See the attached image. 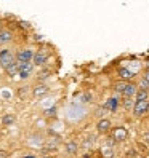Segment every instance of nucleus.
<instances>
[{
    "mask_svg": "<svg viewBox=\"0 0 149 158\" xmlns=\"http://www.w3.org/2000/svg\"><path fill=\"white\" fill-rule=\"evenodd\" d=\"M35 56V54L31 51V50H23V51H20L18 53V64H26V62H29L32 58Z\"/></svg>",
    "mask_w": 149,
    "mask_h": 158,
    "instance_id": "3",
    "label": "nucleus"
},
{
    "mask_svg": "<svg viewBox=\"0 0 149 158\" xmlns=\"http://www.w3.org/2000/svg\"><path fill=\"white\" fill-rule=\"evenodd\" d=\"M117 106H119V101H117V98H111L106 104H104V109H109L111 112H114V110L117 109Z\"/></svg>",
    "mask_w": 149,
    "mask_h": 158,
    "instance_id": "5",
    "label": "nucleus"
},
{
    "mask_svg": "<svg viewBox=\"0 0 149 158\" xmlns=\"http://www.w3.org/2000/svg\"><path fill=\"white\" fill-rule=\"evenodd\" d=\"M144 80H147V81H149V70L146 72V75H144Z\"/></svg>",
    "mask_w": 149,
    "mask_h": 158,
    "instance_id": "22",
    "label": "nucleus"
},
{
    "mask_svg": "<svg viewBox=\"0 0 149 158\" xmlns=\"http://www.w3.org/2000/svg\"><path fill=\"white\" fill-rule=\"evenodd\" d=\"M114 137L117 139V141H124V139L127 137V131L124 128H117L116 131H114Z\"/></svg>",
    "mask_w": 149,
    "mask_h": 158,
    "instance_id": "8",
    "label": "nucleus"
},
{
    "mask_svg": "<svg viewBox=\"0 0 149 158\" xmlns=\"http://www.w3.org/2000/svg\"><path fill=\"white\" fill-rule=\"evenodd\" d=\"M11 40V34L8 31H0V43H7Z\"/></svg>",
    "mask_w": 149,
    "mask_h": 158,
    "instance_id": "10",
    "label": "nucleus"
},
{
    "mask_svg": "<svg viewBox=\"0 0 149 158\" xmlns=\"http://www.w3.org/2000/svg\"><path fill=\"white\" fill-rule=\"evenodd\" d=\"M66 150H68L69 153H76V152H77V144H76V142H69V144L66 145Z\"/></svg>",
    "mask_w": 149,
    "mask_h": 158,
    "instance_id": "14",
    "label": "nucleus"
},
{
    "mask_svg": "<svg viewBox=\"0 0 149 158\" xmlns=\"http://www.w3.org/2000/svg\"><path fill=\"white\" fill-rule=\"evenodd\" d=\"M13 122H15V117H11V115L3 117V123H13Z\"/></svg>",
    "mask_w": 149,
    "mask_h": 158,
    "instance_id": "18",
    "label": "nucleus"
},
{
    "mask_svg": "<svg viewBox=\"0 0 149 158\" xmlns=\"http://www.w3.org/2000/svg\"><path fill=\"white\" fill-rule=\"evenodd\" d=\"M24 158H35V156H31V155H29V156H24Z\"/></svg>",
    "mask_w": 149,
    "mask_h": 158,
    "instance_id": "23",
    "label": "nucleus"
},
{
    "mask_svg": "<svg viewBox=\"0 0 149 158\" xmlns=\"http://www.w3.org/2000/svg\"><path fill=\"white\" fill-rule=\"evenodd\" d=\"M119 75L122 77L124 80H130V78L135 77V73L130 70V69H120V70H119Z\"/></svg>",
    "mask_w": 149,
    "mask_h": 158,
    "instance_id": "6",
    "label": "nucleus"
},
{
    "mask_svg": "<svg viewBox=\"0 0 149 158\" xmlns=\"http://www.w3.org/2000/svg\"><path fill=\"white\" fill-rule=\"evenodd\" d=\"M109 126H111L109 120H101V122L98 123V131L99 133H104V131H107V129H109Z\"/></svg>",
    "mask_w": 149,
    "mask_h": 158,
    "instance_id": "9",
    "label": "nucleus"
},
{
    "mask_svg": "<svg viewBox=\"0 0 149 158\" xmlns=\"http://www.w3.org/2000/svg\"><path fill=\"white\" fill-rule=\"evenodd\" d=\"M46 91H48V88H46V86L39 85V86H37V88L34 89V94H35V96H42V94H45Z\"/></svg>",
    "mask_w": 149,
    "mask_h": 158,
    "instance_id": "12",
    "label": "nucleus"
},
{
    "mask_svg": "<svg viewBox=\"0 0 149 158\" xmlns=\"http://www.w3.org/2000/svg\"><path fill=\"white\" fill-rule=\"evenodd\" d=\"M103 155H104L106 158H111V156H112V150H111L109 147H104V148H103Z\"/></svg>",
    "mask_w": 149,
    "mask_h": 158,
    "instance_id": "16",
    "label": "nucleus"
},
{
    "mask_svg": "<svg viewBox=\"0 0 149 158\" xmlns=\"http://www.w3.org/2000/svg\"><path fill=\"white\" fill-rule=\"evenodd\" d=\"M136 98H138V101H147V91L139 89L138 94H136Z\"/></svg>",
    "mask_w": 149,
    "mask_h": 158,
    "instance_id": "15",
    "label": "nucleus"
},
{
    "mask_svg": "<svg viewBox=\"0 0 149 158\" xmlns=\"http://www.w3.org/2000/svg\"><path fill=\"white\" fill-rule=\"evenodd\" d=\"M147 109H149V102L147 101H136V104L133 107V114L135 115H143L147 112Z\"/></svg>",
    "mask_w": 149,
    "mask_h": 158,
    "instance_id": "2",
    "label": "nucleus"
},
{
    "mask_svg": "<svg viewBox=\"0 0 149 158\" xmlns=\"http://www.w3.org/2000/svg\"><path fill=\"white\" fill-rule=\"evenodd\" d=\"M125 86H127V83H117V85H116V89L120 91V93H124V91H125Z\"/></svg>",
    "mask_w": 149,
    "mask_h": 158,
    "instance_id": "17",
    "label": "nucleus"
},
{
    "mask_svg": "<svg viewBox=\"0 0 149 158\" xmlns=\"http://www.w3.org/2000/svg\"><path fill=\"white\" fill-rule=\"evenodd\" d=\"M45 114H46V115H55V109H51V110H50V109H48V110H45Z\"/></svg>",
    "mask_w": 149,
    "mask_h": 158,
    "instance_id": "20",
    "label": "nucleus"
},
{
    "mask_svg": "<svg viewBox=\"0 0 149 158\" xmlns=\"http://www.w3.org/2000/svg\"><path fill=\"white\" fill-rule=\"evenodd\" d=\"M7 72H8V75H10V77H13L16 72H20V67H18V64H11V66L7 69Z\"/></svg>",
    "mask_w": 149,
    "mask_h": 158,
    "instance_id": "13",
    "label": "nucleus"
},
{
    "mask_svg": "<svg viewBox=\"0 0 149 158\" xmlns=\"http://www.w3.org/2000/svg\"><path fill=\"white\" fill-rule=\"evenodd\" d=\"M18 67H20V77H21V78L29 77V73H31V70H32V64H31V62L18 64Z\"/></svg>",
    "mask_w": 149,
    "mask_h": 158,
    "instance_id": "4",
    "label": "nucleus"
},
{
    "mask_svg": "<svg viewBox=\"0 0 149 158\" xmlns=\"http://www.w3.org/2000/svg\"><path fill=\"white\" fill-rule=\"evenodd\" d=\"M136 93V86L132 85V83H127V86H125V91H124V96L127 98H132L133 94Z\"/></svg>",
    "mask_w": 149,
    "mask_h": 158,
    "instance_id": "7",
    "label": "nucleus"
},
{
    "mask_svg": "<svg viewBox=\"0 0 149 158\" xmlns=\"http://www.w3.org/2000/svg\"><path fill=\"white\" fill-rule=\"evenodd\" d=\"M34 62L37 64V66H40V64H43V62H45V54H43L42 51L35 53V56H34Z\"/></svg>",
    "mask_w": 149,
    "mask_h": 158,
    "instance_id": "11",
    "label": "nucleus"
},
{
    "mask_svg": "<svg viewBox=\"0 0 149 158\" xmlns=\"http://www.w3.org/2000/svg\"><path fill=\"white\" fill-rule=\"evenodd\" d=\"M13 61H15V56H13V53H11L10 50L0 51V64H2V67L8 69V67L11 66V64H15Z\"/></svg>",
    "mask_w": 149,
    "mask_h": 158,
    "instance_id": "1",
    "label": "nucleus"
},
{
    "mask_svg": "<svg viewBox=\"0 0 149 158\" xmlns=\"http://www.w3.org/2000/svg\"><path fill=\"white\" fill-rule=\"evenodd\" d=\"M146 139H147V141H149V133H147V134H146Z\"/></svg>",
    "mask_w": 149,
    "mask_h": 158,
    "instance_id": "24",
    "label": "nucleus"
},
{
    "mask_svg": "<svg viewBox=\"0 0 149 158\" xmlns=\"http://www.w3.org/2000/svg\"><path fill=\"white\" fill-rule=\"evenodd\" d=\"M139 86H141V89L147 91V88H149V81H147V80H143V81H141V85H139Z\"/></svg>",
    "mask_w": 149,
    "mask_h": 158,
    "instance_id": "19",
    "label": "nucleus"
},
{
    "mask_svg": "<svg viewBox=\"0 0 149 158\" xmlns=\"http://www.w3.org/2000/svg\"><path fill=\"white\" fill-rule=\"evenodd\" d=\"M125 107H127V109L132 107V101H130V99H127V101H125Z\"/></svg>",
    "mask_w": 149,
    "mask_h": 158,
    "instance_id": "21",
    "label": "nucleus"
}]
</instances>
